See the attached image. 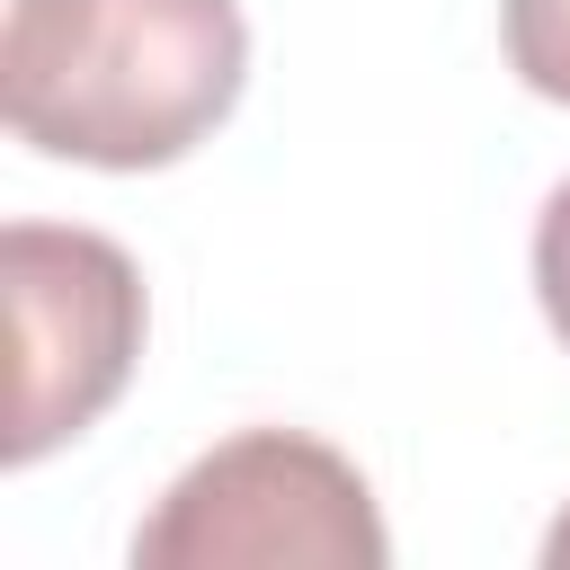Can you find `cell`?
<instances>
[{
  "mask_svg": "<svg viewBox=\"0 0 570 570\" xmlns=\"http://www.w3.org/2000/svg\"><path fill=\"white\" fill-rule=\"evenodd\" d=\"M249 80L240 0H9L0 107L9 134L80 169L187 160Z\"/></svg>",
  "mask_w": 570,
  "mask_h": 570,
  "instance_id": "obj_1",
  "label": "cell"
},
{
  "mask_svg": "<svg viewBox=\"0 0 570 570\" xmlns=\"http://www.w3.org/2000/svg\"><path fill=\"white\" fill-rule=\"evenodd\" d=\"M534 303H543V321H552V338L570 347V178L543 196V214H534Z\"/></svg>",
  "mask_w": 570,
  "mask_h": 570,
  "instance_id": "obj_5",
  "label": "cell"
},
{
  "mask_svg": "<svg viewBox=\"0 0 570 570\" xmlns=\"http://www.w3.org/2000/svg\"><path fill=\"white\" fill-rule=\"evenodd\" d=\"M142 570H383L392 534L365 472L303 428H240L196 454L134 525Z\"/></svg>",
  "mask_w": 570,
  "mask_h": 570,
  "instance_id": "obj_2",
  "label": "cell"
},
{
  "mask_svg": "<svg viewBox=\"0 0 570 570\" xmlns=\"http://www.w3.org/2000/svg\"><path fill=\"white\" fill-rule=\"evenodd\" d=\"M543 561H552V570H570V508L552 517V534H543Z\"/></svg>",
  "mask_w": 570,
  "mask_h": 570,
  "instance_id": "obj_6",
  "label": "cell"
},
{
  "mask_svg": "<svg viewBox=\"0 0 570 570\" xmlns=\"http://www.w3.org/2000/svg\"><path fill=\"white\" fill-rule=\"evenodd\" d=\"M0 285H9V347H18L0 463L27 472L116 410V392L134 383L151 303H142V267L80 223H9Z\"/></svg>",
  "mask_w": 570,
  "mask_h": 570,
  "instance_id": "obj_3",
  "label": "cell"
},
{
  "mask_svg": "<svg viewBox=\"0 0 570 570\" xmlns=\"http://www.w3.org/2000/svg\"><path fill=\"white\" fill-rule=\"evenodd\" d=\"M499 45L534 98L570 107V0H499Z\"/></svg>",
  "mask_w": 570,
  "mask_h": 570,
  "instance_id": "obj_4",
  "label": "cell"
}]
</instances>
